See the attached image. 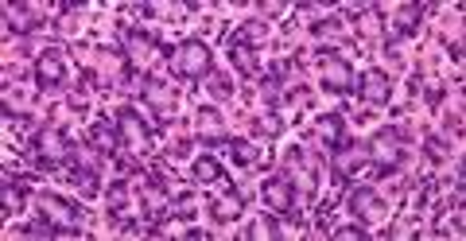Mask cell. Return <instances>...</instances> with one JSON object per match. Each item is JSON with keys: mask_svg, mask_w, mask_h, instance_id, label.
Wrapping results in <instances>:
<instances>
[{"mask_svg": "<svg viewBox=\"0 0 466 241\" xmlns=\"http://www.w3.org/2000/svg\"><path fill=\"white\" fill-rule=\"evenodd\" d=\"M32 218L35 222L32 226H20L16 234H24V237H75V234H82L86 210L75 203V198H66V195H58V191H39Z\"/></svg>", "mask_w": 466, "mask_h": 241, "instance_id": "obj_1", "label": "cell"}, {"mask_svg": "<svg viewBox=\"0 0 466 241\" xmlns=\"http://www.w3.org/2000/svg\"><path fill=\"white\" fill-rule=\"evenodd\" d=\"M408 145H412V129L408 125H385L366 140V156L373 167V179L397 176L400 167L408 164Z\"/></svg>", "mask_w": 466, "mask_h": 241, "instance_id": "obj_2", "label": "cell"}, {"mask_svg": "<svg viewBox=\"0 0 466 241\" xmlns=\"http://www.w3.org/2000/svg\"><path fill=\"white\" fill-rule=\"evenodd\" d=\"M27 160H32L35 172H63L75 160V140L63 125H39L27 136Z\"/></svg>", "mask_w": 466, "mask_h": 241, "instance_id": "obj_3", "label": "cell"}, {"mask_svg": "<svg viewBox=\"0 0 466 241\" xmlns=\"http://www.w3.org/2000/svg\"><path fill=\"white\" fill-rule=\"evenodd\" d=\"M167 70H171V78H179V82H191V86H198V82H210L214 78V47L207 44V39H183V44H175L171 47V59H167Z\"/></svg>", "mask_w": 466, "mask_h": 241, "instance_id": "obj_4", "label": "cell"}, {"mask_svg": "<svg viewBox=\"0 0 466 241\" xmlns=\"http://www.w3.org/2000/svg\"><path fill=\"white\" fill-rule=\"evenodd\" d=\"M175 179H167L164 172H148L140 183V218L148 222V237H164V230H159V222H167L171 218V187Z\"/></svg>", "mask_w": 466, "mask_h": 241, "instance_id": "obj_5", "label": "cell"}, {"mask_svg": "<svg viewBox=\"0 0 466 241\" xmlns=\"http://www.w3.org/2000/svg\"><path fill=\"white\" fill-rule=\"evenodd\" d=\"M116 39H121V55L128 66H148L152 59H171V47L159 39L152 27H133V24H116Z\"/></svg>", "mask_w": 466, "mask_h": 241, "instance_id": "obj_6", "label": "cell"}, {"mask_svg": "<svg viewBox=\"0 0 466 241\" xmlns=\"http://www.w3.org/2000/svg\"><path fill=\"white\" fill-rule=\"evenodd\" d=\"M113 129H116V140H121V148L140 160V156H152L156 148V129L148 125V117L137 109V105H121L113 113Z\"/></svg>", "mask_w": 466, "mask_h": 241, "instance_id": "obj_7", "label": "cell"}, {"mask_svg": "<svg viewBox=\"0 0 466 241\" xmlns=\"http://www.w3.org/2000/svg\"><path fill=\"white\" fill-rule=\"evenodd\" d=\"M319 86L334 97H350L358 86V75H354V63L339 51H319Z\"/></svg>", "mask_w": 466, "mask_h": 241, "instance_id": "obj_8", "label": "cell"}, {"mask_svg": "<svg viewBox=\"0 0 466 241\" xmlns=\"http://www.w3.org/2000/svg\"><path fill=\"white\" fill-rule=\"evenodd\" d=\"M361 167H370V156H366V145H361L358 136H346L339 148L327 152V172H330V179L339 183V187L354 183Z\"/></svg>", "mask_w": 466, "mask_h": 241, "instance_id": "obj_9", "label": "cell"}, {"mask_svg": "<svg viewBox=\"0 0 466 241\" xmlns=\"http://www.w3.org/2000/svg\"><path fill=\"white\" fill-rule=\"evenodd\" d=\"M140 102L152 109L156 133H164L167 129V117H175V109H179V90H175L171 82H164V78L144 75L140 78Z\"/></svg>", "mask_w": 466, "mask_h": 241, "instance_id": "obj_10", "label": "cell"}, {"mask_svg": "<svg viewBox=\"0 0 466 241\" xmlns=\"http://www.w3.org/2000/svg\"><path fill=\"white\" fill-rule=\"evenodd\" d=\"M260 203H265V210L276 215V218H296V210H299L296 179H291L288 172L268 176L265 183H260Z\"/></svg>", "mask_w": 466, "mask_h": 241, "instance_id": "obj_11", "label": "cell"}, {"mask_svg": "<svg viewBox=\"0 0 466 241\" xmlns=\"http://www.w3.org/2000/svg\"><path fill=\"white\" fill-rule=\"evenodd\" d=\"M66 75H70V66H66V51L63 47H43L35 55L32 78H35V90L39 94H58V90L66 86Z\"/></svg>", "mask_w": 466, "mask_h": 241, "instance_id": "obj_12", "label": "cell"}, {"mask_svg": "<svg viewBox=\"0 0 466 241\" xmlns=\"http://www.w3.org/2000/svg\"><path fill=\"white\" fill-rule=\"evenodd\" d=\"M346 210H350V218H354V222L373 226V222H381L389 215V203L381 198V191H377V187H370V183H358V187L346 195Z\"/></svg>", "mask_w": 466, "mask_h": 241, "instance_id": "obj_13", "label": "cell"}, {"mask_svg": "<svg viewBox=\"0 0 466 241\" xmlns=\"http://www.w3.org/2000/svg\"><path fill=\"white\" fill-rule=\"evenodd\" d=\"M354 94L361 97V102H370V105H389L392 94H397V82H392V75L385 66H366L358 75Z\"/></svg>", "mask_w": 466, "mask_h": 241, "instance_id": "obj_14", "label": "cell"}, {"mask_svg": "<svg viewBox=\"0 0 466 241\" xmlns=\"http://www.w3.org/2000/svg\"><path fill=\"white\" fill-rule=\"evenodd\" d=\"M47 20H51L47 5H5L8 35H35L39 27H47Z\"/></svg>", "mask_w": 466, "mask_h": 241, "instance_id": "obj_15", "label": "cell"}, {"mask_svg": "<svg viewBox=\"0 0 466 241\" xmlns=\"http://www.w3.org/2000/svg\"><path fill=\"white\" fill-rule=\"evenodd\" d=\"M195 136H198L202 148H222L233 133L226 129V117L214 105H198V113H195Z\"/></svg>", "mask_w": 466, "mask_h": 241, "instance_id": "obj_16", "label": "cell"}, {"mask_svg": "<svg viewBox=\"0 0 466 241\" xmlns=\"http://www.w3.org/2000/svg\"><path fill=\"white\" fill-rule=\"evenodd\" d=\"M207 210H210V222H214V226H233V222L245 218V195L233 187V183H226L222 195H218Z\"/></svg>", "mask_w": 466, "mask_h": 241, "instance_id": "obj_17", "label": "cell"}, {"mask_svg": "<svg viewBox=\"0 0 466 241\" xmlns=\"http://www.w3.org/2000/svg\"><path fill=\"white\" fill-rule=\"evenodd\" d=\"M420 24H424V8H420V5H400L397 8V20H392V32L385 35V51L397 47L400 39L420 35Z\"/></svg>", "mask_w": 466, "mask_h": 241, "instance_id": "obj_18", "label": "cell"}, {"mask_svg": "<svg viewBox=\"0 0 466 241\" xmlns=\"http://www.w3.org/2000/svg\"><path fill=\"white\" fill-rule=\"evenodd\" d=\"M191 183H202V187H226L229 176H226L222 160L202 148V156H195V164H191Z\"/></svg>", "mask_w": 466, "mask_h": 241, "instance_id": "obj_19", "label": "cell"}, {"mask_svg": "<svg viewBox=\"0 0 466 241\" xmlns=\"http://www.w3.org/2000/svg\"><path fill=\"white\" fill-rule=\"evenodd\" d=\"M128 203H133V179H128V176L109 179V191H106L109 222H125L128 218Z\"/></svg>", "mask_w": 466, "mask_h": 241, "instance_id": "obj_20", "label": "cell"}, {"mask_svg": "<svg viewBox=\"0 0 466 241\" xmlns=\"http://www.w3.org/2000/svg\"><path fill=\"white\" fill-rule=\"evenodd\" d=\"M86 145H90L101 160H121V140H116V129H109V121H94L90 133H86Z\"/></svg>", "mask_w": 466, "mask_h": 241, "instance_id": "obj_21", "label": "cell"}, {"mask_svg": "<svg viewBox=\"0 0 466 241\" xmlns=\"http://www.w3.org/2000/svg\"><path fill=\"white\" fill-rule=\"evenodd\" d=\"M315 133H319V140H323V148L334 152V148H339L342 140L350 136V133H346V113H339V109L319 113V117H315Z\"/></svg>", "mask_w": 466, "mask_h": 241, "instance_id": "obj_22", "label": "cell"}, {"mask_svg": "<svg viewBox=\"0 0 466 241\" xmlns=\"http://www.w3.org/2000/svg\"><path fill=\"white\" fill-rule=\"evenodd\" d=\"M24 198H27V183L16 176H5V183H0V215L5 218L24 215Z\"/></svg>", "mask_w": 466, "mask_h": 241, "instance_id": "obj_23", "label": "cell"}, {"mask_svg": "<svg viewBox=\"0 0 466 241\" xmlns=\"http://www.w3.org/2000/svg\"><path fill=\"white\" fill-rule=\"evenodd\" d=\"M268 27L272 24L265 16H253V20H245L229 39H233V44H241V47H249V51H260V47H265V39H268Z\"/></svg>", "mask_w": 466, "mask_h": 241, "instance_id": "obj_24", "label": "cell"}, {"mask_svg": "<svg viewBox=\"0 0 466 241\" xmlns=\"http://www.w3.org/2000/svg\"><path fill=\"white\" fill-rule=\"evenodd\" d=\"M222 148H226V156H229V160L238 164V167L257 164V145H253V140H245V136H229Z\"/></svg>", "mask_w": 466, "mask_h": 241, "instance_id": "obj_25", "label": "cell"}, {"mask_svg": "<svg viewBox=\"0 0 466 241\" xmlns=\"http://www.w3.org/2000/svg\"><path fill=\"white\" fill-rule=\"evenodd\" d=\"M229 63H233V66H238V75H245V78H257V75H260L257 51H249V47H241V44H233V39H229Z\"/></svg>", "mask_w": 466, "mask_h": 241, "instance_id": "obj_26", "label": "cell"}, {"mask_svg": "<svg viewBox=\"0 0 466 241\" xmlns=\"http://www.w3.org/2000/svg\"><path fill=\"white\" fill-rule=\"evenodd\" d=\"M308 32H311L315 39H323V35H342L346 24H342V16H319L315 24H308Z\"/></svg>", "mask_w": 466, "mask_h": 241, "instance_id": "obj_27", "label": "cell"}, {"mask_svg": "<svg viewBox=\"0 0 466 241\" xmlns=\"http://www.w3.org/2000/svg\"><path fill=\"white\" fill-rule=\"evenodd\" d=\"M424 152H428V160L431 164H451V140H440V136H424Z\"/></svg>", "mask_w": 466, "mask_h": 241, "instance_id": "obj_28", "label": "cell"}, {"mask_svg": "<svg viewBox=\"0 0 466 241\" xmlns=\"http://www.w3.org/2000/svg\"><path fill=\"white\" fill-rule=\"evenodd\" d=\"M55 32H63V35H75L78 32V8L75 5H66V8H58V16H55Z\"/></svg>", "mask_w": 466, "mask_h": 241, "instance_id": "obj_29", "label": "cell"}, {"mask_svg": "<svg viewBox=\"0 0 466 241\" xmlns=\"http://www.w3.org/2000/svg\"><path fill=\"white\" fill-rule=\"evenodd\" d=\"M334 237H339V241H366L370 237V230H366V226H361V222H346V226H339V230H334Z\"/></svg>", "mask_w": 466, "mask_h": 241, "instance_id": "obj_30", "label": "cell"}, {"mask_svg": "<svg viewBox=\"0 0 466 241\" xmlns=\"http://www.w3.org/2000/svg\"><path fill=\"white\" fill-rule=\"evenodd\" d=\"M210 94L218 97V102H229V97H233V82H229L226 75H218V70H214V78H210Z\"/></svg>", "mask_w": 466, "mask_h": 241, "instance_id": "obj_31", "label": "cell"}, {"mask_svg": "<svg viewBox=\"0 0 466 241\" xmlns=\"http://www.w3.org/2000/svg\"><path fill=\"white\" fill-rule=\"evenodd\" d=\"M280 12H288V5H260V16H265V20L280 16Z\"/></svg>", "mask_w": 466, "mask_h": 241, "instance_id": "obj_32", "label": "cell"}]
</instances>
